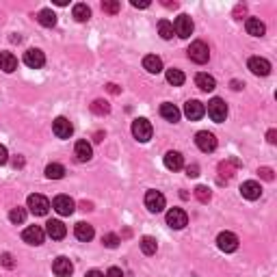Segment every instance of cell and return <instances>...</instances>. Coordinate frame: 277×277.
Wrapping results in <instances>:
<instances>
[{"mask_svg":"<svg viewBox=\"0 0 277 277\" xmlns=\"http://www.w3.org/2000/svg\"><path fill=\"white\" fill-rule=\"evenodd\" d=\"M186 52H188V58H191L193 63H197V65H204V63H208V58H210V50L204 41H193L191 48H188Z\"/></svg>","mask_w":277,"mask_h":277,"instance_id":"cell-1","label":"cell"},{"mask_svg":"<svg viewBox=\"0 0 277 277\" xmlns=\"http://www.w3.org/2000/svg\"><path fill=\"white\" fill-rule=\"evenodd\" d=\"M152 123L143 119V117H139V119H134L132 121V134H134V139L139 141V143H147V141L152 139Z\"/></svg>","mask_w":277,"mask_h":277,"instance_id":"cell-2","label":"cell"},{"mask_svg":"<svg viewBox=\"0 0 277 277\" xmlns=\"http://www.w3.org/2000/svg\"><path fill=\"white\" fill-rule=\"evenodd\" d=\"M208 115H210V119L217 121V123L225 121V117H227V104L223 102L221 98H212L210 102H208Z\"/></svg>","mask_w":277,"mask_h":277,"instance_id":"cell-3","label":"cell"},{"mask_svg":"<svg viewBox=\"0 0 277 277\" xmlns=\"http://www.w3.org/2000/svg\"><path fill=\"white\" fill-rule=\"evenodd\" d=\"M28 208H31L33 215L44 217V215H48V210H50V202H48V199H46L44 195L35 193V195L28 197Z\"/></svg>","mask_w":277,"mask_h":277,"instance_id":"cell-4","label":"cell"},{"mask_svg":"<svg viewBox=\"0 0 277 277\" xmlns=\"http://www.w3.org/2000/svg\"><path fill=\"white\" fill-rule=\"evenodd\" d=\"M217 247H219L221 251L225 253H232L238 249V236L232 232H221L219 236H217Z\"/></svg>","mask_w":277,"mask_h":277,"instance_id":"cell-5","label":"cell"},{"mask_svg":"<svg viewBox=\"0 0 277 277\" xmlns=\"http://www.w3.org/2000/svg\"><path fill=\"white\" fill-rule=\"evenodd\" d=\"M173 33L178 35V37L182 39H186V37H191L193 35V20L188 15L182 13L180 17H175V22H173Z\"/></svg>","mask_w":277,"mask_h":277,"instance_id":"cell-6","label":"cell"},{"mask_svg":"<svg viewBox=\"0 0 277 277\" xmlns=\"http://www.w3.org/2000/svg\"><path fill=\"white\" fill-rule=\"evenodd\" d=\"M186 223H188V215L182 208H171L167 212V225L169 227L182 229V227H186Z\"/></svg>","mask_w":277,"mask_h":277,"instance_id":"cell-7","label":"cell"},{"mask_svg":"<svg viewBox=\"0 0 277 277\" xmlns=\"http://www.w3.org/2000/svg\"><path fill=\"white\" fill-rule=\"evenodd\" d=\"M195 143H197V147L202 152H215L217 150V139H215V134L212 132H208V130H202V132H197L195 134Z\"/></svg>","mask_w":277,"mask_h":277,"instance_id":"cell-8","label":"cell"},{"mask_svg":"<svg viewBox=\"0 0 277 277\" xmlns=\"http://www.w3.org/2000/svg\"><path fill=\"white\" fill-rule=\"evenodd\" d=\"M52 132H55L58 139H69L74 132V126L69 119H65V117H56V119L52 121Z\"/></svg>","mask_w":277,"mask_h":277,"instance_id":"cell-9","label":"cell"},{"mask_svg":"<svg viewBox=\"0 0 277 277\" xmlns=\"http://www.w3.org/2000/svg\"><path fill=\"white\" fill-rule=\"evenodd\" d=\"M52 208H55L58 215H63V217H69L74 212V199L69 197V195H56L55 197V202H52Z\"/></svg>","mask_w":277,"mask_h":277,"instance_id":"cell-10","label":"cell"},{"mask_svg":"<svg viewBox=\"0 0 277 277\" xmlns=\"http://www.w3.org/2000/svg\"><path fill=\"white\" fill-rule=\"evenodd\" d=\"M22 238H24V243H28V245H41L44 243V238H46V232L41 229L39 225H28L24 232H22Z\"/></svg>","mask_w":277,"mask_h":277,"instance_id":"cell-11","label":"cell"},{"mask_svg":"<svg viewBox=\"0 0 277 277\" xmlns=\"http://www.w3.org/2000/svg\"><path fill=\"white\" fill-rule=\"evenodd\" d=\"M145 206L150 212H163L165 210V195L161 191H147Z\"/></svg>","mask_w":277,"mask_h":277,"instance_id":"cell-12","label":"cell"},{"mask_svg":"<svg viewBox=\"0 0 277 277\" xmlns=\"http://www.w3.org/2000/svg\"><path fill=\"white\" fill-rule=\"evenodd\" d=\"M52 271H55V275L56 277H69L74 273V264L69 258L65 256H58L55 262H52Z\"/></svg>","mask_w":277,"mask_h":277,"instance_id":"cell-13","label":"cell"},{"mask_svg":"<svg viewBox=\"0 0 277 277\" xmlns=\"http://www.w3.org/2000/svg\"><path fill=\"white\" fill-rule=\"evenodd\" d=\"M204 113H206V106L199 102V100H188V102L184 104V115H186L191 121L202 119Z\"/></svg>","mask_w":277,"mask_h":277,"instance_id":"cell-14","label":"cell"},{"mask_svg":"<svg viewBox=\"0 0 277 277\" xmlns=\"http://www.w3.org/2000/svg\"><path fill=\"white\" fill-rule=\"evenodd\" d=\"M247 65H249L251 74H256V76H269L271 74V63L262 56H251Z\"/></svg>","mask_w":277,"mask_h":277,"instance_id":"cell-15","label":"cell"},{"mask_svg":"<svg viewBox=\"0 0 277 277\" xmlns=\"http://www.w3.org/2000/svg\"><path fill=\"white\" fill-rule=\"evenodd\" d=\"M240 195H243L245 199H249V202H253V199H260L262 195V188L258 182H253V180H247L240 184Z\"/></svg>","mask_w":277,"mask_h":277,"instance_id":"cell-16","label":"cell"},{"mask_svg":"<svg viewBox=\"0 0 277 277\" xmlns=\"http://www.w3.org/2000/svg\"><path fill=\"white\" fill-rule=\"evenodd\" d=\"M46 234L52 238V240H61V238H65V234H67V227L63 225V221H56V219H52L46 223Z\"/></svg>","mask_w":277,"mask_h":277,"instance_id":"cell-17","label":"cell"},{"mask_svg":"<svg viewBox=\"0 0 277 277\" xmlns=\"http://www.w3.org/2000/svg\"><path fill=\"white\" fill-rule=\"evenodd\" d=\"M24 63L28 67H33V69H39V67H44L46 56H44V52H41V50L31 48V50L24 52Z\"/></svg>","mask_w":277,"mask_h":277,"instance_id":"cell-18","label":"cell"},{"mask_svg":"<svg viewBox=\"0 0 277 277\" xmlns=\"http://www.w3.org/2000/svg\"><path fill=\"white\" fill-rule=\"evenodd\" d=\"M165 167L171 169V171H178V169L184 167V158H182L180 152H167L165 154Z\"/></svg>","mask_w":277,"mask_h":277,"instance_id":"cell-19","label":"cell"},{"mask_svg":"<svg viewBox=\"0 0 277 277\" xmlns=\"http://www.w3.org/2000/svg\"><path fill=\"white\" fill-rule=\"evenodd\" d=\"M74 154H76V161L87 163V161H91L93 150H91V145L87 143V141H78V143H76V147H74Z\"/></svg>","mask_w":277,"mask_h":277,"instance_id":"cell-20","label":"cell"},{"mask_svg":"<svg viewBox=\"0 0 277 277\" xmlns=\"http://www.w3.org/2000/svg\"><path fill=\"white\" fill-rule=\"evenodd\" d=\"M74 234H76V238H78V240H82V243H89L96 232H93V225H89V223H85V221H80V223H76Z\"/></svg>","mask_w":277,"mask_h":277,"instance_id":"cell-21","label":"cell"},{"mask_svg":"<svg viewBox=\"0 0 277 277\" xmlns=\"http://www.w3.org/2000/svg\"><path fill=\"white\" fill-rule=\"evenodd\" d=\"M0 69L7 72V74L15 72L17 69V58L11 55V52H0Z\"/></svg>","mask_w":277,"mask_h":277,"instance_id":"cell-22","label":"cell"},{"mask_svg":"<svg viewBox=\"0 0 277 277\" xmlns=\"http://www.w3.org/2000/svg\"><path fill=\"white\" fill-rule=\"evenodd\" d=\"M143 67H145L150 74H161V72H163V61H161V56L147 55V56L143 58Z\"/></svg>","mask_w":277,"mask_h":277,"instance_id":"cell-23","label":"cell"},{"mask_svg":"<svg viewBox=\"0 0 277 277\" xmlns=\"http://www.w3.org/2000/svg\"><path fill=\"white\" fill-rule=\"evenodd\" d=\"M245 26H247V33L253 35V37H262V35L267 33V26H264V22H260L258 17H249Z\"/></svg>","mask_w":277,"mask_h":277,"instance_id":"cell-24","label":"cell"},{"mask_svg":"<svg viewBox=\"0 0 277 277\" xmlns=\"http://www.w3.org/2000/svg\"><path fill=\"white\" fill-rule=\"evenodd\" d=\"M195 85H197L202 91H206V93H208V91H215V87H217V80L212 78L210 74H197V76H195Z\"/></svg>","mask_w":277,"mask_h":277,"instance_id":"cell-25","label":"cell"},{"mask_svg":"<svg viewBox=\"0 0 277 277\" xmlns=\"http://www.w3.org/2000/svg\"><path fill=\"white\" fill-rule=\"evenodd\" d=\"M161 115L165 117L167 121H178L180 119V109L175 104H169V102H165L163 106H161Z\"/></svg>","mask_w":277,"mask_h":277,"instance_id":"cell-26","label":"cell"},{"mask_svg":"<svg viewBox=\"0 0 277 277\" xmlns=\"http://www.w3.org/2000/svg\"><path fill=\"white\" fill-rule=\"evenodd\" d=\"M37 20H39V24L46 26V28H52L56 24V15H55V11L52 9H41L37 13Z\"/></svg>","mask_w":277,"mask_h":277,"instance_id":"cell-27","label":"cell"},{"mask_svg":"<svg viewBox=\"0 0 277 277\" xmlns=\"http://www.w3.org/2000/svg\"><path fill=\"white\" fill-rule=\"evenodd\" d=\"M72 13H74V20H76V22H87V20L91 17V9L87 7L85 2H78V4H74V11H72Z\"/></svg>","mask_w":277,"mask_h":277,"instance_id":"cell-28","label":"cell"},{"mask_svg":"<svg viewBox=\"0 0 277 277\" xmlns=\"http://www.w3.org/2000/svg\"><path fill=\"white\" fill-rule=\"evenodd\" d=\"M139 245H141V251H143L145 256H154L158 251V243H156V238H152V236H143Z\"/></svg>","mask_w":277,"mask_h":277,"instance_id":"cell-29","label":"cell"},{"mask_svg":"<svg viewBox=\"0 0 277 277\" xmlns=\"http://www.w3.org/2000/svg\"><path fill=\"white\" fill-rule=\"evenodd\" d=\"M63 175H65V167L63 165H58V163H52L46 167V178H50V180H61Z\"/></svg>","mask_w":277,"mask_h":277,"instance_id":"cell-30","label":"cell"},{"mask_svg":"<svg viewBox=\"0 0 277 277\" xmlns=\"http://www.w3.org/2000/svg\"><path fill=\"white\" fill-rule=\"evenodd\" d=\"M167 82L169 85H173V87H180L182 82H184V74L180 72V69H167Z\"/></svg>","mask_w":277,"mask_h":277,"instance_id":"cell-31","label":"cell"},{"mask_svg":"<svg viewBox=\"0 0 277 277\" xmlns=\"http://www.w3.org/2000/svg\"><path fill=\"white\" fill-rule=\"evenodd\" d=\"M158 33L163 39H171L173 37V24L169 20H161L158 22Z\"/></svg>","mask_w":277,"mask_h":277,"instance_id":"cell-32","label":"cell"},{"mask_svg":"<svg viewBox=\"0 0 277 277\" xmlns=\"http://www.w3.org/2000/svg\"><path fill=\"white\" fill-rule=\"evenodd\" d=\"M236 165H238V161H225V163H221L219 165V175H221V178H225V180H229L234 175L232 167H236Z\"/></svg>","mask_w":277,"mask_h":277,"instance_id":"cell-33","label":"cell"},{"mask_svg":"<svg viewBox=\"0 0 277 277\" xmlns=\"http://www.w3.org/2000/svg\"><path fill=\"white\" fill-rule=\"evenodd\" d=\"M91 111L96 115H109L111 113V104L106 102V100H96V102L91 104Z\"/></svg>","mask_w":277,"mask_h":277,"instance_id":"cell-34","label":"cell"},{"mask_svg":"<svg viewBox=\"0 0 277 277\" xmlns=\"http://www.w3.org/2000/svg\"><path fill=\"white\" fill-rule=\"evenodd\" d=\"M9 219H11V223H24L26 221V210L24 208H20V206H17V208H13L9 212Z\"/></svg>","mask_w":277,"mask_h":277,"instance_id":"cell-35","label":"cell"},{"mask_svg":"<svg viewBox=\"0 0 277 277\" xmlns=\"http://www.w3.org/2000/svg\"><path fill=\"white\" fill-rule=\"evenodd\" d=\"M195 197H197L202 204H208V202H210V197H212V193H210V188H208V186L199 184V186L195 188Z\"/></svg>","mask_w":277,"mask_h":277,"instance_id":"cell-36","label":"cell"},{"mask_svg":"<svg viewBox=\"0 0 277 277\" xmlns=\"http://www.w3.org/2000/svg\"><path fill=\"white\" fill-rule=\"evenodd\" d=\"M119 9H121V4L117 2V0H104V2H102V11H104V13L115 15Z\"/></svg>","mask_w":277,"mask_h":277,"instance_id":"cell-37","label":"cell"},{"mask_svg":"<svg viewBox=\"0 0 277 277\" xmlns=\"http://www.w3.org/2000/svg\"><path fill=\"white\" fill-rule=\"evenodd\" d=\"M102 243H104V247H109V249H115V247L117 245H119L121 243V240H119V236H117V234H104V236H102Z\"/></svg>","mask_w":277,"mask_h":277,"instance_id":"cell-38","label":"cell"},{"mask_svg":"<svg viewBox=\"0 0 277 277\" xmlns=\"http://www.w3.org/2000/svg\"><path fill=\"white\" fill-rule=\"evenodd\" d=\"M258 173H260V178L267 180V182H273L275 180V171L271 167H260V169H258Z\"/></svg>","mask_w":277,"mask_h":277,"instance_id":"cell-39","label":"cell"},{"mask_svg":"<svg viewBox=\"0 0 277 277\" xmlns=\"http://www.w3.org/2000/svg\"><path fill=\"white\" fill-rule=\"evenodd\" d=\"M0 264H2L4 269H13L15 264H13V256H11V253H2V256H0Z\"/></svg>","mask_w":277,"mask_h":277,"instance_id":"cell-40","label":"cell"},{"mask_svg":"<svg viewBox=\"0 0 277 277\" xmlns=\"http://www.w3.org/2000/svg\"><path fill=\"white\" fill-rule=\"evenodd\" d=\"M186 175L197 178V175H199V167H197V165H188V167H186Z\"/></svg>","mask_w":277,"mask_h":277,"instance_id":"cell-41","label":"cell"},{"mask_svg":"<svg viewBox=\"0 0 277 277\" xmlns=\"http://www.w3.org/2000/svg\"><path fill=\"white\" fill-rule=\"evenodd\" d=\"M132 7L134 9H147L150 7V0H132Z\"/></svg>","mask_w":277,"mask_h":277,"instance_id":"cell-42","label":"cell"},{"mask_svg":"<svg viewBox=\"0 0 277 277\" xmlns=\"http://www.w3.org/2000/svg\"><path fill=\"white\" fill-rule=\"evenodd\" d=\"M7 161H9V152H7V147L0 145V165H4Z\"/></svg>","mask_w":277,"mask_h":277,"instance_id":"cell-43","label":"cell"},{"mask_svg":"<svg viewBox=\"0 0 277 277\" xmlns=\"http://www.w3.org/2000/svg\"><path fill=\"white\" fill-rule=\"evenodd\" d=\"M106 277H123V273H121V269L113 267V269H109V273H106Z\"/></svg>","mask_w":277,"mask_h":277,"instance_id":"cell-44","label":"cell"},{"mask_svg":"<svg viewBox=\"0 0 277 277\" xmlns=\"http://www.w3.org/2000/svg\"><path fill=\"white\" fill-rule=\"evenodd\" d=\"M267 141L269 143H277V130H269L267 132Z\"/></svg>","mask_w":277,"mask_h":277,"instance_id":"cell-45","label":"cell"},{"mask_svg":"<svg viewBox=\"0 0 277 277\" xmlns=\"http://www.w3.org/2000/svg\"><path fill=\"white\" fill-rule=\"evenodd\" d=\"M106 89H109L111 93H113V96H117V93H119V87L113 85V82H111V85H106Z\"/></svg>","mask_w":277,"mask_h":277,"instance_id":"cell-46","label":"cell"},{"mask_svg":"<svg viewBox=\"0 0 277 277\" xmlns=\"http://www.w3.org/2000/svg\"><path fill=\"white\" fill-rule=\"evenodd\" d=\"M243 87H245L243 82H238V80H232V89H234V91H240V89H243Z\"/></svg>","mask_w":277,"mask_h":277,"instance_id":"cell-47","label":"cell"},{"mask_svg":"<svg viewBox=\"0 0 277 277\" xmlns=\"http://www.w3.org/2000/svg\"><path fill=\"white\" fill-rule=\"evenodd\" d=\"M80 208L82 210H93V204L91 202H80Z\"/></svg>","mask_w":277,"mask_h":277,"instance_id":"cell-48","label":"cell"},{"mask_svg":"<svg viewBox=\"0 0 277 277\" xmlns=\"http://www.w3.org/2000/svg\"><path fill=\"white\" fill-rule=\"evenodd\" d=\"M165 7H169V9H175V7H178V2H175V0H173V2H171V0H165Z\"/></svg>","mask_w":277,"mask_h":277,"instance_id":"cell-49","label":"cell"},{"mask_svg":"<svg viewBox=\"0 0 277 277\" xmlns=\"http://www.w3.org/2000/svg\"><path fill=\"white\" fill-rule=\"evenodd\" d=\"M85 277H104V273H100V271H89Z\"/></svg>","mask_w":277,"mask_h":277,"instance_id":"cell-50","label":"cell"},{"mask_svg":"<svg viewBox=\"0 0 277 277\" xmlns=\"http://www.w3.org/2000/svg\"><path fill=\"white\" fill-rule=\"evenodd\" d=\"M93 141H96V143H100V141H104V132H96V137H93Z\"/></svg>","mask_w":277,"mask_h":277,"instance_id":"cell-51","label":"cell"},{"mask_svg":"<svg viewBox=\"0 0 277 277\" xmlns=\"http://www.w3.org/2000/svg\"><path fill=\"white\" fill-rule=\"evenodd\" d=\"M13 165H15V167H22V165H24V158H15Z\"/></svg>","mask_w":277,"mask_h":277,"instance_id":"cell-52","label":"cell"},{"mask_svg":"<svg viewBox=\"0 0 277 277\" xmlns=\"http://www.w3.org/2000/svg\"><path fill=\"white\" fill-rule=\"evenodd\" d=\"M55 4H58V7H65L67 0H55Z\"/></svg>","mask_w":277,"mask_h":277,"instance_id":"cell-53","label":"cell"}]
</instances>
